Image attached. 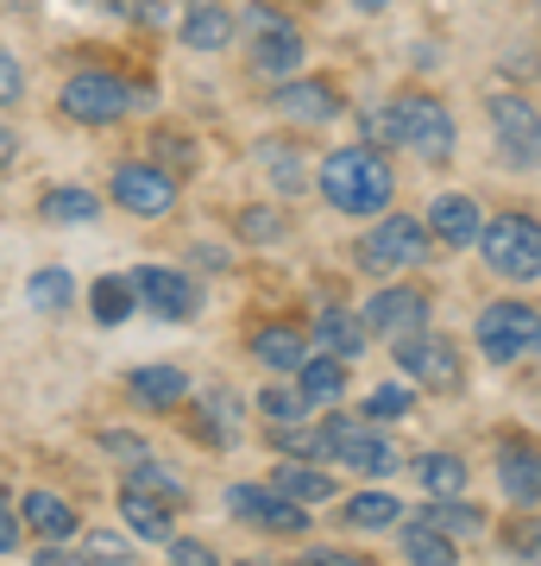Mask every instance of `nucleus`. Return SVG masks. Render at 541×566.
I'll return each mask as SVG.
<instances>
[{
    "instance_id": "1",
    "label": "nucleus",
    "mask_w": 541,
    "mask_h": 566,
    "mask_svg": "<svg viewBox=\"0 0 541 566\" xmlns=\"http://www.w3.org/2000/svg\"><path fill=\"white\" fill-rule=\"evenodd\" d=\"M321 196L341 208V214H384L391 196H397V177H391V164L365 145H341V151H327L321 158Z\"/></svg>"
},
{
    "instance_id": "2",
    "label": "nucleus",
    "mask_w": 541,
    "mask_h": 566,
    "mask_svg": "<svg viewBox=\"0 0 541 566\" xmlns=\"http://www.w3.org/2000/svg\"><path fill=\"white\" fill-rule=\"evenodd\" d=\"M365 139L403 145V151H416V158L441 164L447 151H454V120H447V107L435 102V95H397L391 107L365 114Z\"/></svg>"
},
{
    "instance_id": "3",
    "label": "nucleus",
    "mask_w": 541,
    "mask_h": 566,
    "mask_svg": "<svg viewBox=\"0 0 541 566\" xmlns=\"http://www.w3.org/2000/svg\"><path fill=\"white\" fill-rule=\"evenodd\" d=\"M479 245H485V264L510 283H535L541 277V221L529 214H498V221L479 227Z\"/></svg>"
},
{
    "instance_id": "4",
    "label": "nucleus",
    "mask_w": 541,
    "mask_h": 566,
    "mask_svg": "<svg viewBox=\"0 0 541 566\" xmlns=\"http://www.w3.org/2000/svg\"><path fill=\"white\" fill-rule=\"evenodd\" d=\"M479 353L491 365H517L541 353V315L529 303H491L479 315Z\"/></svg>"
},
{
    "instance_id": "5",
    "label": "nucleus",
    "mask_w": 541,
    "mask_h": 566,
    "mask_svg": "<svg viewBox=\"0 0 541 566\" xmlns=\"http://www.w3.org/2000/svg\"><path fill=\"white\" fill-rule=\"evenodd\" d=\"M428 221L422 214H384L372 233H365V245H360V259H365V271H378V277H391V271H416L422 259H428Z\"/></svg>"
},
{
    "instance_id": "6",
    "label": "nucleus",
    "mask_w": 541,
    "mask_h": 566,
    "mask_svg": "<svg viewBox=\"0 0 541 566\" xmlns=\"http://www.w3.org/2000/svg\"><path fill=\"white\" fill-rule=\"evenodd\" d=\"M327 441H334V460L353 465V472H365V479L397 472V447L384 441L365 416H327Z\"/></svg>"
},
{
    "instance_id": "7",
    "label": "nucleus",
    "mask_w": 541,
    "mask_h": 566,
    "mask_svg": "<svg viewBox=\"0 0 541 566\" xmlns=\"http://www.w3.org/2000/svg\"><path fill=\"white\" fill-rule=\"evenodd\" d=\"M126 107H133V88L121 76H107V70H82V76L63 82V114L82 126H107L121 120Z\"/></svg>"
},
{
    "instance_id": "8",
    "label": "nucleus",
    "mask_w": 541,
    "mask_h": 566,
    "mask_svg": "<svg viewBox=\"0 0 541 566\" xmlns=\"http://www.w3.org/2000/svg\"><path fill=\"white\" fill-rule=\"evenodd\" d=\"M397 365L416 378V385H428V390H454V385H460V353H454V340L428 334V327L397 334Z\"/></svg>"
},
{
    "instance_id": "9",
    "label": "nucleus",
    "mask_w": 541,
    "mask_h": 566,
    "mask_svg": "<svg viewBox=\"0 0 541 566\" xmlns=\"http://www.w3.org/2000/svg\"><path fill=\"white\" fill-rule=\"evenodd\" d=\"M246 25H252V70L259 76H290V70H302V32L290 20H283L278 7H252L246 13Z\"/></svg>"
},
{
    "instance_id": "10",
    "label": "nucleus",
    "mask_w": 541,
    "mask_h": 566,
    "mask_svg": "<svg viewBox=\"0 0 541 566\" xmlns=\"http://www.w3.org/2000/svg\"><path fill=\"white\" fill-rule=\"evenodd\" d=\"M491 133H498V151L522 170L541 164V114L522 95H491Z\"/></svg>"
},
{
    "instance_id": "11",
    "label": "nucleus",
    "mask_w": 541,
    "mask_h": 566,
    "mask_svg": "<svg viewBox=\"0 0 541 566\" xmlns=\"http://www.w3.org/2000/svg\"><path fill=\"white\" fill-rule=\"evenodd\" d=\"M227 510L252 528H271V535H302V528H309L296 497H283V491H271V485H233L227 491Z\"/></svg>"
},
{
    "instance_id": "12",
    "label": "nucleus",
    "mask_w": 541,
    "mask_h": 566,
    "mask_svg": "<svg viewBox=\"0 0 541 566\" xmlns=\"http://www.w3.org/2000/svg\"><path fill=\"white\" fill-rule=\"evenodd\" d=\"M133 290H139V303L158 315V322H189L196 315V283H189V271H164V264H139L133 271Z\"/></svg>"
},
{
    "instance_id": "13",
    "label": "nucleus",
    "mask_w": 541,
    "mask_h": 566,
    "mask_svg": "<svg viewBox=\"0 0 541 566\" xmlns=\"http://www.w3.org/2000/svg\"><path fill=\"white\" fill-rule=\"evenodd\" d=\"M114 202L133 208V214H170L177 177L158 170V164H121V170H114Z\"/></svg>"
},
{
    "instance_id": "14",
    "label": "nucleus",
    "mask_w": 541,
    "mask_h": 566,
    "mask_svg": "<svg viewBox=\"0 0 541 566\" xmlns=\"http://www.w3.org/2000/svg\"><path fill=\"white\" fill-rule=\"evenodd\" d=\"M498 485L510 504H541V447L529 441H503L498 447Z\"/></svg>"
},
{
    "instance_id": "15",
    "label": "nucleus",
    "mask_w": 541,
    "mask_h": 566,
    "mask_svg": "<svg viewBox=\"0 0 541 566\" xmlns=\"http://www.w3.org/2000/svg\"><path fill=\"white\" fill-rule=\"evenodd\" d=\"M360 322H365V334H409V327L428 322V296L422 290H378Z\"/></svg>"
},
{
    "instance_id": "16",
    "label": "nucleus",
    "mask_w": 541,
    "mask_h": 566,
    "mask_svg": "<svg viewBox=\"0 0 541 566\" xmlns=\"http://www.w3.org/2000/svg\"><path fill=\"white\" fill-rule=\"evenodd\" d=\"M479 227H485V214L472 196H435V208H428V233L441 245H472Z\"/></svg>"
},
{
    "instance_id": "17",
    "label": "nucleus",
    "mask_w": 541,
    "mask_h": 566,
    "mask_svg": "<svg viewBox=\"0 0 541 566\" xmlns=\"http://www.w3.org/2000/svg\"><path fill=\"white\" fill-rule=\"evenodd\" d=\"M278 114L309 120V126H327L334 114H341V95H334L327 82H290V88H278Z\"/></svg>"
},
{
    "instance_id": "18",
    "label": "nucleus",
    "mask_w": 541,
    "mask_h": 566,
    "mask_svg": "<svg viewBox=\"0 0 541 566\" xmlns=\"http://www.w3.org/2000/svg\"><path fill=\"white\" fill-rule=\"evenodd\" d=\"M121 523H133V535H145V542H170V497L121 491Z\"/></svg>"
},
{
    "instance_id": "19",
    "label": "nucleus",
    "mask_w": 541,
    "mask_h": 566,
    "mask_svg": "<svg viewBox=\"0 0 541 566\" xmlns=\"http://www.w3.org/2000/svg\"><path fill=\"white\" fill-rule=\"evenodd\" d=\"M271 491H283V497H296V504H327V497H334V479H327L321 465L283 460L278 472H271Z\"/></svg>"
},
{
    "instance_id": "20",
    "label": "nucleus",
    "mask_w": 541,
    "mask_h": 566,
    "mask_svg": "<svg viewBox=\"0 0 541 566\" xmlns=\"http://www.w3.org/2000/svg\"><path fill=\"white\" fill-rule=\"evenodd\" d=\"M177 32H183L189 51H221V44L233 39V13H227V7H189Z\"/></svg>"
},
{
    "instance_id": "21",
    "label": "nucleus",
    "mask_w": 541,
    "mask_h": 566,
    "mask_svg": "<svg viewBox=\"0 0 541 566\" xmlns=\"http://www.w3.org/2000/svg\"><path fill=\"white\" fill-rule=\"evenodd\" d=\"M133 397L152 403V409H170V403L189 397V378H183L177 365H139V371H133Z\"/></svg>"
},
{
    "instance_id": "22",
    "label": "nucleus",
    "mask_w": 541,
    "mask_h": 566,
    "mask_svg": "<svg viewBox=\"0 0 541 566\" xmlns=\"http://www.w3.org/2000/svg\"><path fill=\"white\" fill-rule=\"evenodd\" d=\"M416 479H422L428 497H460L472 472H466L460 453H416Z\"/></svg>"
},
{
    "instance_id": "23",
    "label": "nucleus",
    "mask_w": 541,
    "mask_h": 566,
    "mask_svg": "<svg viewBox=\"0 0 541 566\" xmlns=\"http://www.w3.org/2000/svg\"><path fill=\"white\" fill-rule=\"evenodd\" d=\"M20 516L39 528L44 542H70V535H76V510L63 504V497H51V491H32L20 504Z\"/></svg>"
},
{
    "instance_id": "24",
    "label": "nucleus",
    "mask_w": 541,
    "mask_h": 566,
    "mask_svg": "<svg viewBox=\"0 0 541 566\" xmlns=\"http://www.w3.org/2000/svg\"><path fill=\"white\" fill-rule=\"evenodd\" d=\"M416 523L441 528L447 542H466V535H479V528H485V516H479V504H460V497H435V504L422 510Z\"/></svg>"
},
{
    "instance_id": "25",
    "label": "nucleus",
    "mask_w": 541,
    "mask_h": 566,
    "mask_svg": "<svg viewBox=\"0 0 541 566\" xmlns=\"http://www.w3.org/2000/svg\"><path fill=\"white\" fill-rule=\"evenodd\" d=\"M252 359L271 365V371H296L309 353H302V334H296V327H259V334H252Z\"/></svg>"
},
{
    "instance_id": "26",
    "label": "nucleus",
    "mask_w": 541,
    "mask_h": 566,
    "mask_svg": "<svg viewBox=\"0 0 541 566\" xmlns=\"http://www.w3.org/2000/svg\"><path fill=\"white\" fill-rule=\"evenodd\" d=\"M271 441H278V453H290V460H334V441H327V422H278V434H271Z\"/></svg>"
},
{
    "instance_id": "27",
    "label": "nucleus",
    "mask_w": 541,
    "mask_h": 566,
    "mask_svg": "<svg viewBox=\"0 0 541 566\" xmlns=\"http://www.w3.org/2000/svg\"><path fill=\"white\" fill-rule=\"evenodd\" d=\"M296 390L309 397V403H334V397L346 390V365L334 359V353H327V359H302L296 365Z\"/></svg>"
},
{
    "instance_id": "28",
    "label": "nucleus",
    "mask_w": 541,
    "mask_h": 566,
    "mask_svg": "<svg viewBox=\"0 0 541 566\" xmlns=\"http://www.w3.org/2000/svg\"><path fill=\"white\" fill-rule=\"evenodd\" d=\"M315 340L327 346L334 359H353V353H360V346L372 340V334H365V322H360V315H346V308H327V315L315 322Z\"/></svg>"
},
{
    "instance_id": "29",
    "label": "nucleus",
    "mask_w": 541,
    "mask_h": 566,
    "mask_svg": "<svg viewBox=\"0 0 541 566\" xmlns=\"http://www.w3.org/2000/svg\"><path fill=\"white\" fill-rule=\"evenodd\" d=\"M25 303L39 308V315H63V308L76 303V277H70V271H58V264H44L39 277L25 283Z\"/></svg>"
},
{
    "instance_id": "30",
    "label": "nucleus",
    "mask_w": 541,
    "mask_h": 566,
    "mask_svg": "<svg viewBox=\"0 0 541 566\" xmlns=\"http://www.w3.org/2000/svg\"><path fill=\"white\" fill-rule=\"evenodd\" d=\"M403 516V504L391 497V491H360L353 504H346V528H365V535H378V528H391Z\"/></svg>"
},
{
    "instance_id": "31",
    "label": "nucleus",
    "mask_w": 541,
    "mask_h": 566,
    "mask_svg": "<svg viewBox=\"0 0 541 566\" xmlns=\"http://www.w3.org/2000/svg\"><path fill=\"white\" fill-rule=\"evenodd\" d=\"M403 554H409V566H454V542H447L441 528H428V523L403 528Z\"/></svg>"
},
{
    "instance_id": "32",
    "label": "nucleus",
    "mask_w": 541,
    "mask_h": 566,
    "mask_svg": "<svg viewBox=\"0 0 541 566\" xmlns=\"http://www.w3.org/2000/svg\"><path fill=\"white\" fill-rule=\"evenodd\" d=\"M39 214L51 227H82V221H95V196L89 189H51L39 202Z\"/></svg>"
},
{
    "instance_id": "33",
    "label": "nucleus",
    "mask_w": 541,
    "mask_h": 566,
    "mask_svg": "<svg viewBox=\"0 0 541 566\" xmlns=\"http://www.w3.org/2000/svg\"><path fill=\"white\" fill-rule=\"evenodd\" d=\"M133 303H139V290H133L126 277H101L95 283V322L101 327H121L126 315H133Z\"/></svg>"
},
{
    "instance_id": "34",
    "label": "nucleus",
    "mask_w": 541,
    "mask_h": 566,
    "mask_svg": "<svg viewBox=\"0 0 541 566\" xmlns=\"http://www.w3.org/2000/svg\"><path fill=\"white\" fill-rule=\"evenodd\" d=\"M126 491H152V497H170V504L183 497V485L164 472V465H152V460H139L133 472H126Z\"/></svg>"
},
{
    "instance_id": "35",
    "label": "nucleus",
    "mask_w": 541,
    "mask_h": 566,
    "mask_svg": "<svg viewBox=\"0 0 541 566\" xmlns=\"http://www.w3.org/2000/svg\"><path fill=\"white\" fill-rule=\"evenodd\" d=\"M264 164L278 170V189H290V196H296V189H309V177H302V158L290 151V145H264Z\"/></svg>"
},
{
    "instance_id": "36",
    "label": "nucleus",
    "mask_w": 541,
    "mask_h": 566,
    "mask_svg": "<svg viewBox=\"0 0 541 566\" xmlns=\"http://www.w3.org/2000/svg\"><path fill=\"white\" fill-rule=\"evenodd\" d=\"M114 20H139V25H170V7L164 0H107Z\"/></svg>"
},
{
    "instance_id": "37",
    "label": "nucleus",
    "mask_w": 541,
    "mask_h": 566,
    "mask_svg": "<svg viewBox=\"0 0 541 566\" xmlns=\"http://www.w3.org/2000/svg\"><path fill=\"white\" fill-rule=\"evenodd\" d=\"M259 409L271 416V422H302V409H309V397L302 390H264Z\"/></svg>"
},
{
    "instance_id": "38",
    "label": "nucleus",
    "mask_w": 541,
    "mask_h": 566,
    "mask_svg": "<svg viewBox=\"0 0 541 566\" xmlns=\"http://www.w3.org/2000/svg\"><path fill=\"white\" fill-rule=\"evenodd\" d=\"M89 560H101V566H133V547H126L114 528H95V535H89Z\"/></svg>"
},
{
    "instance_id": "39",
    "label": "nucleus",
    "mask_w": 541,
    "mask_h": 566,
    "mask_svg": "<svg viewBox=\"0 0 541 566\" xmlns=\"http://www.w3.org/2000/svg\"><path fill=\"white\" fill-rule=\"evenodd\" d=\"M409 409V390L403 385H378L372 397H365V422H384V416H403Z\"/></svg>"
},
{
    "instance_id": "40",
    "label": "nucleus",
    "mask_w": 541,
    "mask_h": 566,
    "mask_svg": "<svg viewBox=\"0 0 541 566\" xmlns=\"http://www.w3.org/2000/svg\"><path fill=\"white\" fill-rule=\"evenodd\" d=\"M510 554H529V560H541V523H510Z\"/></svg>"
},
{
    "instance_id": "41",
    "label": "nucleus",
    "mask_w": 541,
    "mask_h": 566,
    "mask_svg": "<svg viewBox=\"0 0 541 566\" xmlns=\"http://www.w3.org/2000/svg\"><path fill=\"white\" fill-rule=\"evenodd\" d=\"M240 233H246V240H278V214H264V208H246V214H240Z\"/></svg>"
},
{
    "instance_id": "42",
    "label": "nucleus",
    "mask_w": 541,
    "mask_h": 566,
    "mask_svg": "<svg viewBox=\"0 0 541 566\" xmlns=\"http://www.w3.org/2000/svg\"><path fill=\"white\" fill-rule=\"evenodd\" d=\"M170 566H221V560H215V547H201V542H170Z\"/></svg>"
},
{
    "instance_id": "43",
    "label": "nucleus",
    "mask_w": 541,
    "mask_h": 566,
    "mask_svg": "<svg viewBox=\"0 0 541 566\" xmlns=\"http://www.w3.org/2000/svg\"><path fill=\"white\" fill-rule=\"evenodd\" d=\"M20 516H13V510H7V497H0V554H13V547H20Z\"/></svg>"
},
{
    "instance_id": "44",
    "label": "nucleus",
    "mask_w": 541,
    "mask_h": 566,
    "mask_svg": "<svg viewBox=\"0 0 541 566\" xmlns=\"http://www.w3.org/2000/svg\"><path fill=\"white\" fill-rule=\"evenodd\" d=\"M302 566H372V560H360V554H341V547H315Z\"/></svg>"
},
{
    "instance_id": "45",
    "label": "nucleus",
    "mask_w": 541,
    "mask_h": 566,
    "mask_svg": "<svg viewBox=\"0 0 541 566\" xmlns=\"http://www.w3.org/2000/svg\"><path fill=\"white\" fill-rule=\"evenodd\" d=\"M13 95H20V70H13V57L0 51V107L13 102Z\"/></svg>"
},
{
    "instance_id": "46",
    "label": "nucleus",
    "mask_w": 541,
    "mask_h": 566,
    "mask_svg": "<svg viewBox=\"0 0 541 566\" xmlns=\"http://www.w3.org/2000/svg\"><path fill=\"white\" fill-rule=\"evenodd\" d=\"M39 566H89L82 554H70L63 542H51V547H39Z\"/></svg>"
},
{
    "instance_id": "47",
    "label": "nucleus",
    "mask_w": 541,
    "mask_h": 566,
    "mask_svg": "<svg viewBox=\"0 0 541 566\" xmlns=\"http://www.w3.org/2000/svg\"><path fill=\"white\" fill-rule=\"evenodd\" d=\"M7 164H13V126L0 120V170H7Z\"/></svg>"
},
{
    "instance_id": "48",
    "label": "nucleus",
    "mask_w": 541,
    "mask_h": 566,
    "mask_svg": "<svg viewBox=\"0 0 541 566\" xmlns=\"http://www.w3.org/2000/svg\"><path fill=\"white\" fill-rule=\"evenodd\" d=\"M353 7H360V13H378V7H391V0H353Z\"/></svg>"
},
{
    "instance_id": "49",
    "label": "nucleus",
    "mask_w": 541,
    "mask_h": 566,
    "mask_svg": "<svg viewBox=\"0 0 541 566\" xmlns=\"http://www.w3.org/2000/svg\"><path fill=\"white\" fill-rule=\"evenodd\" d=\"M246 566H264V560H246Z\"/></svg>"
}]
</instances>
